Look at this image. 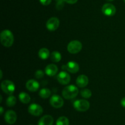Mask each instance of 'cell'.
Listing matches in <instances>:
<instances>
[{
	"label": "cell",
	"instance_id": "obj_6",
	"mask_svg": "<svg viewBox=\"0 0 125 125\" xmlns=\"http://www.w3.org/2000/svg\"><path fill=\"white\" fill-rule=\"evenodd\" d=\"M60 24V21L57 17H51L46 22V28L48 30L55 31L59 28Z\"/></svg>",
	"mask_w": 125,
	"mask_h": 125
},
{
	"label": "cell",
	"instance_id": "obj_4",
	"mask_svg": "<svg viewBox=\"0 0 125 125\" xmlns=\"http://www.w3.org/2000/svg\"><path fill=\"white\" fill-rule=\"evenodd\" d=\"M74 109L79 112H85L90 108V103L85 99H79L73 103Z\"/></svg>",
	"mask_w": 125,
	"mask_h": 125
},
{
	"label": "cell",
	"instance_id": "obj_11",
	"mask_svg": "<svg viewBox=\"0 0 125 125\" xmlns=\"http://www.w3.org/2000/svg\"><path fill=\"white\" fill-rule=\"evenodd\" d=\"M57 80L61 84L67 85L70 82V75L65 71H62L57 75Z\"/></svg>",
	"mask_w": 125,
	"mask_h": 125
},
{
	"label": "cell",
	"instance_id": "obj_32",
	"mask_svg": "<svg viewBox=\"0 0 125 125\" xmlns=\"http://www.w3.org/2000/svg\"></svg>",
	"mask_w": 125,
	"mask_h": 125
},
{
	"label": "cell",
	"instance_id": "obj_28",
	"mask_svg": "<svg viewBox=\"0 0 125 125\" xmlns=\"http://www.w3.org/2000/svg\"><path fill=\"white\" fill-rule=\"evenodd\" d=\"M3 108H2V106L0 107V113H1V115H2V113H3Z\"/></svg>",
	"mask_w": 125,
	"mask_h": 125
},
{
	"label": "cell",
	"instance_id": "obj_8",
	"mask_svg": "<svg viewBox=\"0 0 125 125\" xmlns=\"http://www.w3.org/2000/svg\"><path fill=\"white\" fill-rule=\"evenodd\" d=\"M50 104L52 105L53 107L59 109L63 106L64 102H63V99L61 96L58 95H53L51 98H50Z\"/></svg>",
	"mask_w": 125,
	"mask_h": 125
},
{
	"label": "cell",
	"instance_id": "obj_23",
	"mask_svg": "<svg viewBox=\"0 0 125 125\" xmlns=\"http://www.w3.org/2000/svg\"><path fill=\"white\" fill-rule=\"evenodd\" d=\"M81 94L83 98L88 99L92 96V91L89 89H84L81 91Z\"/></svg>",
	"mask_w": 125,
	"mask_h": 125
},
{
	"label": "cell",
	"instance_id": "obj_3",
	"mask_svg": "<svg viewBox=\"0 0 125 125\" xmlns=\"http://www.w3.org/2000/svg\"><path fill=\"white\" fill-rule=\"evenodd\" d=\"M1 89L2 90L9 95H12L15 89V86L14 83L10 80H6L1 82Z\"/></svg>",
	"mask_w": 125,
	"mask_h": 125
},
{
	"label": "cell",
	"instance_id": "obj_2",
	"mask_svg": "<svg viewBox=\"0 0 125 125\" xmlns=\"http://www.w3.org/2000/svg\"><path fill=\"white\" fill-rule=\"evenodd\" d=\"M78 88L76 86L70 85L63 88L62 91V96L66 99H72L78 95Z\"/></svg>",
	"mask_w": 125,
	"mask_h": 125
},
{
	"label": "cell",
	"instance_id": "obj_19",
	"mask_svg": "<svg viewBox=\"0 0 125 125\" xmlns=\"http://www.w3.org/2000/svg\"><path fill=\"white\" fill-rule=\"evenodd\" d=\"M50 57H51V61L55 62H59L61 60V58H62L61 54L60 53V52L57 51H52V52L51 53V55H50Z\"/></svg>",
	"mask_w": 125,
	"mask_h": 125
},
{
	"label": "cell",
	"instance_id": "obj_18",
	"mask_svg": "<svg viewBox=\"0 0 125 125\" xmlns=\"http://www.w3.org/2000/svg\"><path fill=\"white\" fill-rule=\"evenodd\" d=\"M50 56V51L46 48H42L39 51V56L42 60H46Z\"/></svg>",
	"mask_w": 125,
	"mask_h": 125
},
{
	"label": "cell",
	"instance_id": "obj_15",
	"mask_svg": "<svg viewBox=\"0 0 125 125\" xmlns=\"http://www.w3.org/2000/svg\"><path fill=\"white\" fill-rule=\"evenodd\" d=\"M89 83V78L85 75H80L76 79L77 85L81 88L86 87Z\"/></svg>",
	"mask_w": 125,
	"mask_h": 125
},
{
	"label": "cell",
	"instance_id": "obj_21",
	"mask_svg": "<svg viewBox=\"0 0 125 125\" xmlns=\"http://www.w3.org/2000/svg\"><path fill=\"white\" fill-rule=\"evenodd\" d=\"M69 120L64 116L59 117L56 121V125H69Z\"/></svg>",
	"mask_w": 125,
	"mask_h": 125
},
{
	"label": "cell",
	"instance_id": "obj_20",
	"mask_svg": "<svg viewBox=\"0 0 125 125\" xmlns=\"http://www.w3.org/2000/svg\"><path fill=\"white\" fill-rule=\"evenodd\" d=\"M51 91L48 88H42L39 91V96L43 99H46L51 96Z\"/></svg>",
	"mask_w": 125,
	"mask_h": 125
},
{
	"label": "cell",
	"instance_id": "obj_24",
	"mask_svg": "<svg viewBox=\"0 0 125 125\" xmlns=\"http://www.w3.org/2000/svg\"><path fill=\"white\" fill-rule=\"evenodd\" d=\"M35 76L37 78H41L44 76V72L42 70H37L35 73Z\"/></svg>",
	"mask_w": 125,
	"mask_h": 125
},
{
	"label": "cell",
	"instance_id": "obj_31",
	"mask_svg": "<svg viewBox=\"0 0 125 125\" xmlns=\"http://www.w3.org/2000/svg\"><path fill=\"white\" fill-rule=\"evenodd\" d=\"M123 1H124V2H125V0H123Z\"/></svg>",
	"mask_w": 125,
	"mask_h": 125
},
{
	"label": "cell",
	"instance_id": "obj_27",
	"mask_svg": "<svg viewBox=\"0 0 125 125\" xmlns=\"http://www.w3.org/2000/svg\"><path fill=\"white\" fill-rule=\"evenodd\" d=\"M121 105H122V107L125 108V97L122 98V99L121 100Z\"/></svg>",
	"mask_w": 125,
	"mask_h": 125
},
{
	"label": "cell",
	"instance_id": "obj_17",
	"mask_svg": "<svg viewBox=\"0 0 125 125\" xmlns=\"http://www.w3.org/2000/svg\"><path fill=\"white\" fill-rule=\"evenodd\" d=\"M19 99L23 104H28L31 101V98L28 94L24 92H21L18 95Z\"/></svg>",
	"mask_w": 125,
	"mask_h": 125
},
{
	"label": "cell",
	"instance_id": "obj_30",
	"mask_svg": "<svg viewBox=\"0 0 125 125\" xmlns=\"http://www.w3.org/2000/svg\"><path fill=\"white\" fill-rule=\"evenodd\" d=\"M106 1H114V0H106Z\"/></svg>",
	"mask_w": 125,
	"mask_h": 125
},
{
	"label": "cell",
	"instance_id": "obj_22",
	"mask_svg": "<svg viewBox=\"0 0 125 125\" xmlns=\"http://www.w3.org/2000/svg\"><path fill=\"white\" fill-rule=\"evenodd\" d=\"M17 103V98L13 96H10L7 98L6 100V105L8 107H13Z\"/></svg>",
	"mask_w": 125,
	"mask_h": 125
},
{
	"label": "cell",
	"instance_id": "obj_5",
	"mask_svg": "<svg viewBox=\"0 0 125 125\" xmlns=\"http://www.w3.org/2000/svg\"><path fill=\"white\" fill-rule=\"evenodd\" d=\"M83 48L81 42L79 40H72L67 46V50L70 53L76 54L79 53Z\"/></svg>",
	"mask_w": 125,
	"mask_h": 125
},
{
	"label": "cell",
	"instance_id": "obj_26",
	"mask_svg": "<svg viewBox=\"0 0 125 125\" xmlns=\"http://www.w3.org/2000/svg\"><path fill=\"white\" fill-rule=\"evenodd\" d=\"M64 1L70 4H75L78 1V0H64Z\"/></svg>",
	"mask_w": 125,
	"mask_h": 125
},
{
	"label": "cell",
	"instance_id": "obj_10",
	"mask_svg": "<svg viewBox=\"0 0 125 125\" xmlns=\"http://www.w3.org/2000/svg\"><path fill=\"white\" fill-rule=\"evenodd\" d=\"M17 116L16 113L13 110H7L4 115V120L9 125H13L17 121Z\"/></svg>",
	"mask_w": 125,
	"mask_h": 125
},
{
	"label": "cell",
	"instance_id": "obj_16",
	"mask_svg": "<svg viewBox=\"0 0 125 125\" xmlns=\"http://www.w3.org/2000/svg\"><path fill=\"white\" fill-rule=\"evenodd\" d=\"M57 71H58L57 66L54 64H48L45 68V73L46 74V75L50 76V77L55 75L57 74Z\"/></svg>",
	"mask_w": 125,
	"mask_h": 125
},
{
	"label": "cell",
	"instance_id": "obj_14",
	"mask_svg": "<svg viewBox=\"0 0 125 125\" xmlns=\"http://www.w3.org/2000/svg\"><path fill=\"white\" fill-rule=\"evenodd\" d=\"M53 123L54 119L52 116L50 115H46L39 120L38 125H52Z\"/></svg>",
	"mask_w": 125,
	"mask_h": 125
},
{
	"label": "cell",
	"instance_id": "obj_1",
	"mask_svg": "<svg viewBox=\"0 0 125 125\" xmlns=\"http://www.w3.org/2000/svg\"><path fill=\"white\" fill-rule=\"evenodd\" d=\"M1 42L3 46L6 47H10L13 44L14 38L12 32L8 29L2 31L0 35Z\"/></svg>",
	"mask_w": 125,
	"mask_h": 125
},
{
	"label": "cell",
	"instance_id": "obj_9",
	"mask_svg": "<svg viewBox=\"0 0 125 125\" xmlns=\"http://www.w3.org/2000/svg\"><path fill=\"white\" fill-rule=\"evenodd\" d=\"M102 12L105 15L111 17L115 15L116 12V8L112 4H105L102 7Z\"/></svg>",
	"mask_w": 125,
	"mask_h": 125
},
{
	"label": "cell",
	"instance_id": "obj_29",
	"mask_svg": "<svg viewBox=\"0 0 125 125\" xmlns=\"http://www.w3.org/2000/svg\"><path fill=\"white\" fill-rule=\"evenodd\" d=\"M0 74H1V77H0V78H2V71H0Z\"/></svg>",
	"mask_w": 125,
	"mask_h": 125
},
{
	"label": "cell",
	"instance_id": "obj_13",
	"mask_svg": "<svg viewBox=\"0 0 125 125\" xmlns=\"http://www.w3.org/2000/svg\"><path fill=\"white\" fill-rule=\"evenodd\" d=\"M26 88L29 91L34 92L38 90L39 87H40V85H39V82L35 80L31 79L26 82Z\"/></svg>",
	"mask_w": 125,
	"mask_h": 125
},
{
	"label": "cell",
	"instance_id": "obj_25",
	"mask_svg": "<svg viewBox=\"0 0 125 125\" xmlns=\"http://www.w3.org/2000/svg\"><path fill=\"white\" fill-rule=\"evenodd\" d=\"M52 0H40V2H41L42 4L44 5V6H48L51 3Z\"/></svg>",
	"mask_w": 125,
	"mask_h": 125
},
{
	"label": "cell",
	"instance_id": "obj_12",
	"mask_svg": "<svg viewBox=\"0 0 125 125\" xmlns=\"http://www.w3.org/2000/svg\"><path fill=\"white\" fill-rule=\"evenodd\" d=\"M62 69H67L71 73H76L79 70V66L74 61H69L65 66H62Z\"/></svg>",
	"mask_w": 125,
	"mask_h": 125
},
{
	"label": "cell",
	"instance_id": "obj_7",
	"mask_svg": "<svg viewBox=\"0 0 125 125\" xmlns=\"http://www.w3.org/2000/svg\"><path fill=\"white\" fill-rule=\"evenodd\" d=\"M28 112L34 116H40L43 113V108L37 104H32L28 107Z\"/></svg>",
	"mask_w": 125,
	"mask_h": 125
}]
</instances>
